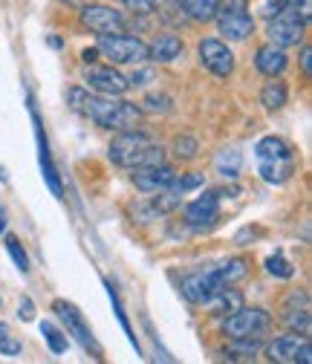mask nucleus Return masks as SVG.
Wrapping results in <instances>:
<instances>
[{
	"mask_svg": "<svg viewBox=\"0 0 312 364\" xmlns=\"http://www.w3.org/2000/svg\"><path fill=\"white\" fill-rule=\"evenodd\" d=\"M107 156H110V162L119 165V168L136 171V168H145V165H159V162H165V148L154 139L151 133H145V130H139V127H130V130H122L116 139L110 142Z\"/></svg>",
	"mask_w": 312,
	"mask_h": 364,
	"instance_id": "obj_1",
	"label": "nucleus"
},
{
	"mask_svg": "<svg viewBox=\"0 0 312 364\" xmlns=\"http://www.w3.org/2000/svg\"><path fill=\"white\" fill-rule=\"evenodd\" d=\"M84 119H90L93 124L104 127V130H130V127H139L142 124V107L139 105H130L124 102L122 96H87L84 102V110H81Z\"/></svg>",
	"mask_w": 312,
	"mask_h": 364,
	"instance_id": "obj_2",
	"label": "nucleus"
},
{
	"mask_svg": "<svg viewBox=\"0 0 312 364\" xmlns=\"http://www.w3.org/2000/svg\"><path fill=\"white\" fill-rule=\"evenodd\" d=\"M99 55H104L113 67H127V64H145L148 61V43L136 35L127 32H113V35H99Z\"/></svg>",
	"mask_w": 312,
	"mask_h": 364,
	"instance_id": "obj_3",
	"label": "nucleus"
},
{
	"mask_svg": "<svg viewBox=\"0 0 312 364\" xmlns=\"http://www.w3.org/2000/svg\"><path fill=\"white\" fill-rule=\"evenodd\" d=\"M272 330V315L260 306H237L222 318V336L226 338H249V336H266Z\"/></svg>",
	"mask_w": 312,
	"mask_h": 364,
	"instance_id": "obj_4",
	"label": "nucleus"
},
{
	"mask_svg": "<svg viewBox=\"0 0 312 364\" xmlns=\"http://www.w3.org/2000/svg\"><path fill=\"white\" fill-rule=\"evenodd\" d=\"M78 21L84 29H90L93 35H113L127 29V18L122 9H113L107 4H84L78 9Z\"/></svg>",
	"mask_w": 312,
	"mask_h": 364,
	"instance_id": "obj_5",
	"label": "nucleus"
},
{
	"mask_svg": "<svg viewBox=\"0 0 312 364\" xmlns=\"http://www.w3.org/2000/svg\"><path fill=\"white\" fill-rule=\"evenodd\" d=\"M53 309H55V315L64 321L67 333H70V336H72L84 350H90V353H93V358H102V355H104L102 344H99V341H96V336L90 333V327H87L84 315L78 312V306H75V304H70V301L58 298V301H53Z\"/></svg>",
	"mask_w": 312,
	"mask_h": 364,
	"instance_id": "obj_6",
	"label": "nucleus"
},
{
	"mask_svg": "<svg viewBox=\"0 0 312 364\" xmlns=\"http://www.w3.org/2000/svg\"><path fill=\"white\" fill-rule=\"evenodd\" d=\"M200 64L217 75V78H232L235 73V53L229 50V43H222L220 38H203L200 47H197Z\"/></svg>",
	"mask_w": 312,
	"mask_h": 364,
	"instance_id": "obj_7",
	"label": "nucleus"
},
{
	"mask_svg": "<svg viewBox=\"0 0 312 364\" xmlns=\"http://www.w3.org/2000/svg\"><path fill=\"white\" fill-rule=\"evenodd\" d=\"M180 289H183V298L188 304H208L217 292L226 289V284L220 281L217 269L211 266V269H200V272H191V275H185L183 284H180Z\"/></svg>",
	"mask_w": 312,
	"mask_h": 364,
	"instance_id": "obj_8",
	"label": "nucleus"
},
{
	"mask_svg": "<svg viewBox=\"0 0 312 364\" xmlns=\"http://www.w3.org/2000/svg\"><path fill=\"white\" fill-rule=\"evenodd\" d=\"M84 78H87V87L99 96H124L130 90L127 75H122L113 64H87Z\"/></svg>",
	"mask_w": 312,
	"mask_h": 364,
	"instance_id": "obj_9",
	"label": "nucleus"
},
{
	"mask_svg": "<svg viewBox=\"0 0 312 364\" xmlns=\"http://www.w3.org/2000/svg\"><path fill=\"white\" fill-rule=\"evenodd\" d=\"M303 32H306V23H303V18L289 4L269 23V43H275V47H284V50L286 47H298V43L303 41Z\"/></svg>",
	"mask_w": 312,
	"mask_h": 364,
	"instance_id": "obj_10",
	"label": "nucleus"
},
{
	"mask_svg": "<svg viewBox=\"0 0 312 364\" xmlns=\"http://www.w3.org/2000/svg\"><path fill=\"white\" fill-rule=\"evenodd\" d=\"M32 113V124H35V139H38V162H41V173H43V182L47 188L53 191V197H64V186H61V176L55 171V162H53V154H50V142H47V133H43V122L41 116L35 113V107H29Z\"/></svg>",
	"mask_w": 312,
	"mask_h": 364,
	"instance_id": "obj_11",
	"label": "nucleus"
},
{
	"mask_svg": "<svg viewBox=\"0 0 312 364\" xmlns=\"http://www.w3.org/2000/svg\"><path fill=\"white\" fill-rule=\"evenodd\" d=\"M183 220L191 225L194 232H208L211 225L220 220V197L214 191L200 194L197 200H191L183 211Z\"/></svg>",
	"mask_w": 312,
	"mask_h": 364,
	"instance_id": "obj_12",
	"label": "nucleus"
},
{
	"mask_svg": "<svg viewBox=\"0 0 312 364\" xmlns=\"http://www.w3.org/2000/svg\"><path fill=\"white\" fill-rule=\"evenodd\" d=\"M214 21L229 41H246L254 35V18L249 9H217Z\"/></svg>",
	"mask_w": 312,
	"mask_h": 364,
	"instance_id": "obj_13",
	"label": "nucleus"
},
{
	"mask_svg": "<svg viewBox=\"0 0 312 364\" xmlns=\"http://www.w3.org/2000/svg\"><path fill=\"white\" fill-rule=\"evenodd\" d=\"M176 179V171L168 165V162H159V165H145V168H136L133 171V186L142 194H156V191H165L171 188V182Z\"/></svg>",
	"mask_w": 312,
	"mask_h": 364,
	"instance_id": "obj_14",
	"label": "nucleus"
},
{
	"mask_svg": "<svg viewBox=\"0 0 312 364\" xmlns=\"http://www.w3.org/2000/svg\"><path fill=\"white\" fill-rule=\"evenodd\" d=\"M289 67V58L284 53V47H275V43H266V47H260L254 53V70L266 78H275L281 75L284 70Z\"/></svg>",
	"mask_w": 312,
	"mask_h": 364,
	"instance_id": "obj_15",
	"label": "nucleus"
},
{
	"mask_svg": "<svg viewBox=\"0 0 312 364\" xmlns=\"http://www.w3.org/2000/svg\"><path fill=\"white\" fill-rule=\"evenodd\" d=\"M183 53H185V43H183L180 35H173V32L159 35L154 43H148V61H154V64H171Z\"/></svg>",
	"mask_w": 312,
	"mask_h": 364,
	"instance_id": "obj_16",
	"label": "nucleus"
},
{
	"mask_svg": "<svg viewBox=\"0 0 312 364\" xmlns=\"http://www.w3.org/2000/svg\"><path fill=\"white\" fill-rule=\"evenodd\" d=\"M309 336H301V333H286V336H278L269 347H266V355L269 361H278V364H295V355H298V347L306 341Z\"/></svg>",
	"mask_w": 312,
	"mask_h": 364,
	"instance_id": "obj_17",
	"label": "nucleus"
},
{
	"mask_svg": "<svg viewBox=\"0 0 312 364\" xmlns=\"http://www.w3.org/2000/svg\"><path fill=\"white\" fill-rule=\"evenodd\" d=\"M257 173L263 182H269V186H284L295 173V159H260Z\"/></svg>",
	"mask_w": 312,
	"mask_h": 364,
	"instance_id": "obj_18",
	"label": "nucleus"
},
{
	"mask_svg": "<svg viewBox=\"0 0 312 364\" xmlns=\"http://www.w3.org/2000/svg\"><path fill=\"white\" fill-rule=\"evenodd\" d=\"M286 102H289V90H286V84H284L278 75L263 84V90H260V105H263L266 110H269V113L284 110V107H286Z\"/></svg>",
	"mask_w": 312,
	"mask_h": 364,
	"instance_id": "obj_19",
	"label": "nucleus"
},
{
	"mask_svg": "<svg viewBox=\"0 0 312 364\" xmlns=\"http://www.w3.org/2000/svg\"><path fill=\"white\" fill-rule=\"evenodd\" d=\"M257 159H295L289 142H284L281 136H263V139L254 145Z\"/></svg>",
	"mask_w": 312,
	"mask_h": 364,
	"instance_id": "obj_20",
	"label": "nucleus"
},
{
	"mask_svg": "<svg viewBox=\"0 0 312 364\" xmlns=\"http://www.w3.org/2000/svg\"><path fill=\"white\" fill-rule=\"evenodd\" d=\"M214 269H217L220 281L226 284V287H232V284H237L240 278H246L249 263H246V257H226V260H220Z\"/></svg>",
	"mask_w": 312,
	"mask_h": 364,
	"instance_id": "obj_21",
	"label": "nucleus"
},
{
	"mask_svg": "<svg viewBox=\"0 0 312 364\" xmlns=\"http://www.w3.org/2000/svg\"><path fill=\"white\" fill-rule=\"evenodd\" d=\"M260 350H263L260 336H249V338H232V344H229L226 355H229V358H235V361H252Z\"/></svg>",
	"mask_w": 312,
	"mask_h": 364,
	"instance_id": "obj_22",
	"label": "nucleus"
},
{
	"mask_svg": "<svg viewBox=\"0 0 312 364\" xmlns=\"http://www.w3.org/2000/svg\"><path fill=\"white\" fill-rule=\"evenodd\" d=\"M240 162H243L240 151H237V148H226V151H220V154H217V159H214V171H217L220 176H226V179H237V173H240Z\"/></svg>",
	"mask_w": 312,
	"mask_h": 364,
	"instance_id": "obj_23",
	"label": "nucleus"
},
{
	"mask_svg": "<svg viewBox=\"0 0 312 364\" xmlns=\"http://www.w3.org/2000/svg\"><path fill=\"white\" fill-rule=\"evenodd\" d=\"M205 306H211L208 312H214V315H229V312H235L237 306H243V295L237 292V289H222V292H217Z\"/></svg>",
	"mask_w": 312,
	"mask_h": 364,
	"instance_id": "obj_24",
	"label": "nucleus"
},
{
	"mask_svg": "<svg viewBox=\"0 0 312 364\" xmlns=\"http://www.w3.org/2000/svg\"><path fill=\"white\" fill-rule=\"evenodd\" d=\"M173 156L180 159V162L197 159L200 156V139H197V136H191V133H180L173 139Z\"/></svg>",
	"mask_w": 312,
	"mask_h": 364,
	"instance_id": "obj_25",
	"label": "nucleus"
},
{
	"mask_svg": "<svg viewBox=\"0 0 312 364\" xmlns=\"http://www.w3.org/2000/svg\"><path fill=\"white\" fill-rule=\"evenodd\" d=\"M41 333H43V341L50 344V350L55 353V355H61V353H67V347H70V338H67V333H61L55 324H50V321H43L41 324Z\"/></svg>",
	"mask_w": 312,
	"mask_h": 364,
	"instance_id": "obj_26",
	"label": "nucleus"
},
{
	"mask_svg": "<svg viewBox=\"0 0 312 364\" xmlns=\"http://www.w3.org/2000/svg\"><path fill=\"white\" fill-rule=\"evenodd\" d=\"M266 272L275 278V281H289V278H295V266L284 257V255H272V257H266Z\"/></svg>",
	"mask_w": 312,
	"mask_h": 364,
	"instance_id": "obj_27",
	"label": "nucleus"
},
{
	"mask_svg": "<svg viewBox=\"0 0 312 364\" xmlns=\"http://www.w3.org/2000/svg\"><path fill=\"white\" fill-rule=\"evenodd\" d=\"M6 252L12 255L15 266L23 272V275H26V272H29V255H26V249L21 246V240H18L15 235H6Z\"/></svg>",
	"mask_w": 312,
	"mask_h": 364,
	"instance_id": "obj_28",
	"label": "nucleus"
},
{
	"mask_svg": "<svg viewBox=\"0 0 312 364\" xmlns=\"http://www.w3.org/2000/svg\"><path fill=\"white\" fill-rule=\"evenodd\" d=\"M203 182H205L203 173H183V176H176V179L171 182V188H173V191H180V194H188V191L200 188Z\"/></svg>",
	"mask_w": 312,
	"mask_h": 364,
	"instance_id": "obj_29",
	"label": "nucleus"
},
{
	"mask_svg": "<svg viewBox=\"0 0 312 364\" xmlns=\"http://www.w3.org/2000/svg\"><path fill=\"white\" fill-rule=\"evenodd\" d=\"M107 292H110V301H113V309H116V315H119V324H122V330L127 333V338H130V344L139 350V341H136V336H133V330H130V321H127V315H124V309H122V304H119V295H116V289H113V284H107Z\"/></svg>",
	"mask_w": 312,
	"mask_h": 364,
	"instance_id": "obj_30",
	"label": "nucleus"
},
{
	"mask_svg": "<svg viewBox=\"0 0 312 364\" xmlns=\"http://www.w3.org/2000/svg\"><path fill=\"white\" fill-rule=\"evenodd\" d=\"M87 96H90V93H87L84 87H67V96H64V99H67V107H70L72 113H78V116H81Z\"/></svg>",
	"mask_w": 312,
	"mask_h": 364,
	"instance_id": "obj_31",
	"label": "nucleus"
},
{
	"mask_svg": "<svg viewBox=\"0 0 312 364\" xmlns=\"http://www.w3.org/2000/svg\"><path fill=\"white\" fill-rule=\"evenodd\" d=\"M154 78H156L154 67H139V64H136V70L127 75V84H130V87H148V84H154Z\"/></svg>",
	"mask_w": 312,
	"mask_h": 364,
	"instance_id": "obj_32",
	"label": "nucleus"
},
{
	"mask_svg": "<svg viewBox=\"0 0 312 364\" xmlns=\"http://www.w3.org/2000/svg\"><path fill=\"white\" fill-rule=\"evenodd\" d=\"M23 353V344H21V338H12L9 333H4L0 336V355H6V358H18Z\"/></svg>",
	"mask_w": 312,
	"mask_h": 364,
	"instance_id": "obj_33",
	"label": "nucleus"
},
{
	"mask_svg": "<svg viewBox=\"0 0 312 364\" xmlns=\"http://www.w3.org/2000/svg\"><path fill=\"white\" fill-rule=\"evenodd\" d=\"M301 309H309V295L303 289H295L286 301H284V312H301Z\"/></svg>",
	"mask_w": 312,
	"mask_h": 364,
	"instance_id": "obj_34",
	"label": "nucleus"
},
{
	"mask_svg": "<svg viewBox=\"0 0 312 364\" xmlns=\"http://www.w3.org/2000/svg\"><path fill=\"white\" fill-rule=\"evenodd\" d=\"M133 15H151L156 9V0H122Z\"/></svg>",
	"mask_w": 312,
	"mask_h": 364,
	"instance_id": "obj_35",
	"label": "nucleus"
},
{
	"mask_svg": "<svg viewBox=\"0 0 312 364\" xmlns=\"http://www.w3.org/2000/svg\"><path fill=\"white\" fill-rule=\"evenodd\" d=\"M18 315H21V321H32V318H35V304H32L29 295L21 298V304H18Z\"/></svg>",
	"mask_w": 312,
	"mask_h": 364,
	"instance_id": "obj_36",
	"label": "nucleus"
},
{
	"mask_svg": "<svg viewBox=\"0 0 312 364\" xmlns=\"http://www.w3.org/2000/svg\"><path fill=\"white\" fill-rule=\"evenodd\" d=\"M289 4H292V0H266V18L272 21V18H275V15H281Z\"/></svg>",
	"mask_w": 312,
	"mask_h": 364,
	"instance_id": "obj_37",
	"label": "nucleus"
},
{
	"mask_svg": "<svg viewBox=\"0 0 312 364\" xmlns=\"http://www.w3.org/2000/svg\"><path fill=\"white\" fill-rule=\"evenodd\" d=\"M292 9H295V12L303 18V23L309 26V21H312V0H295Z\"/></svg>",
	"mask_w": 312,
	"mask_h": 364,
	"instance_id": "obj_38",
	"label": "nucleus"
},
{
	"mask_svg": "<svg viewBox=\"0 0 312 364\" xmlns=\"http://www.w3.org/2000/svg\"><path fill=\"white\" fill-rule=\"evenodd\" d=\"M168 107H171V105H168L165 96H159V99H156V96H148L145 105H142V113H145V110H168Z\"/></svg>",
	"mask_w": 312,
	"mask_h": 364,
	"instance_id": "obj_39",
	"label": "nucleus"
},
{
	"mask_svg": "<svg viewBox=\"0 0 312 364\" xmlns=\"http://www.w3.org/2000/svg\"><path fill=\"white\" fill-rule=\"evenodd\" d=\"M301 73H303V78H312V50L309 47L301 50Z\"/></svg>",
	"mask_w": 312,
	"mask_h": 364,
	"instance_id": "obj_40",
	"label": "nucleus"
},
{
	"mask_svg": "<svg viewBox=\"0 0 312 364\" xmlns=\"http://www.w3.org/2000/svg\"><path fill=\"white\" fill-rule=\"evenodd\" d=\"M312 361V347H309V338L298 347V355H295V364H309Z\"/></svg>",
	"mask_w": 312,
	"mask_h": 364,
	"instance_id": "obj_41",
	"label": "nucleus"
},
{
	"mask_svg": "<svg viewBox=\"0 0 312 364\" xmlns=\"http://www.w3.org/2000/svg\"><path fill=\"white\" fill-rule=\"evenodd\" d=\"M217 9H249V0H217Z\"/></svg>",
	"mask_w": 312,
	"mask_h": 364,
	"instance_id": "obj_42",
	"label": "nucleus"
},
{
	"mask_svg": "<svg viewBox=\"0 0 312 364\" xmlns=\"http://www.w3.org/2000/svg\"><path fill=\"white\" fill-rule=\"evenodd\" d=\"M249 237H254V229H252V225H249V229H243V232H237V235H235V243H237V246H246V243H252Z\"/></svg>",
	"mask_w": 312,
	"mask_h": 364,
	"instance_id": "obj_43",
	"label": "nucleus"
},
{
	"mask_svg": "<svg viewBox=\"0 0 312 364\" xmlns=\"http://www.w3.org/2000/svg\"><path fill=\"white\" fill-rule=\"evenodd\" d=\"M81 58H84V64H96L99 61V50H84Z\"/></svg>",
	"mask_w": 312,
	"mask_h": 364,
	"instance_id": "obj_44",
	"label": "nucleus"
},
{
	"mask_svg": "<svg viewBox=\"0 0 312 364\" xmlns=\"http://www.w3.org/2000/svg\"><path fill=\"white\" fill-rule=\"evenodd\" d=\"M0 235H6V208L0 205Z\"/></svg>",
	"mask_w": 312,
	"mask_h": 364,
	"instance_id": "obj_45",
	"label": "nucleus"
},
{
	"mask_svg": "<svg viewBox=\"0 0 312 364\" xmlns=\"http://www.w3.org/2000/svg\"><path fill=\"white\" fill-rule=\"evenodd\" d=\"M61 4H67V6H75V9H81L84 4H93V0H61Z\"/></svg>",
	"mask_w": 312,
	"mask_h": 364,
	"instance_id": "obj_46",
	"label": "nucleus"
},
{
	"mask_svg": "<svg viewBox=\"0 0 312 364\" xmlns=\"http://www.w3.org/2000/svg\"><path fill=\"white\" fill-rule=\"evenodd\" d=\"M4 333H9V327H6L4 321H0V336H4Z\"/></svg>",
	"mask_w": 312,
	"mask_h": 364,
	"instance_id": "obj_47",
	"label": "nucleus"
},
{
	"mask_svg": "<svg viewBox=\"0 0 312 364\" xmlns=\"http://www.w3.org/2000/svg\"><path fill=\"white\" fill-rule=\"evenodd\" d=\"M0 179H4V182H6V171H4V165H0Z\"/></svg>",
	"mask_w": 312,
	"mask_h": 364,
	"instance_id": "obj_48",
	"label": "nucleus"
}]
</instances>
